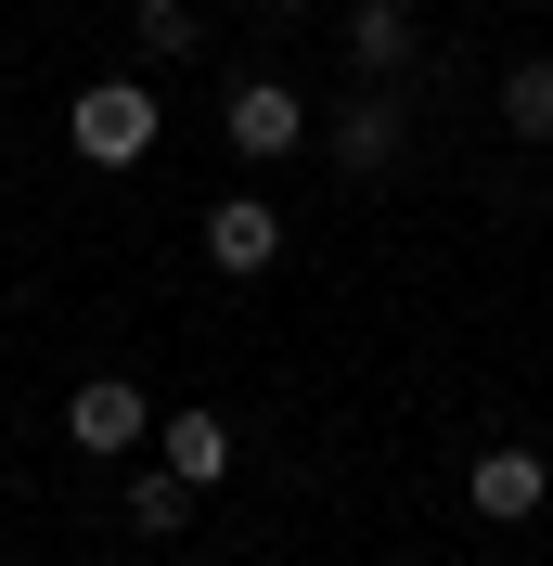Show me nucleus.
<instances>
[{"label": "nucleus", "mask_w": 553, "mask_h": 566, "mask_svg": "<svg viewBox=\"0 0 553 566\" xmlns=\"http://www.w3.org/2000/svg\"><path fill=\"white\" fill-rule=\"evenodd\" d=\"M180 515H194V476L180 463H142L129 476V528H180Z\"/></svg>", "instance_id": "nucleus-10"}, {"label": "nucleus", "mask_w": 553, "mask_h": 566, "mask_svg": "<svg viewBox=\"0 0 553 566\" xmlns=\"http://www.w3.org/2000/svg\"><path fill=\"white\" fill-rule=\"evenodd\" d=\"M463 490H477V515H489V528H528V515L553 502V463L528 451V438H502V451H477V476H463Z\"/></svg>", "instance_id": "nucleus-4"}, {"label": "nucleus", "mask_w": 553, "mask_h": 566, "mask_svg": "<svg viewBox=\"0 0 553 566\" xmlns=\"http://www.w3.org/2000/svg\"><path fill=\"white\" fill-rule=\"evenodd\" d=\"M219 129H232V155H244V168H283V155H310V104H296L283 77H232Z\"/></svg>", "instance_id": "nucleus-2"}, {"label": "nucleus", "mask_w": 553, "mask_h": 566, "mask_svg": "<svg viewBox=\"0 0 553 566\" xmlns=\"http://www.w3.org/2000/svg\"><path fill=\"white\" fill-rule=\"evenodd\" d=\"M207 258H219V271H271V258H283V219H271V193H219V207H207Z\"/></svg>", "instance_id": "nucleus-6"}, {"label": "nucleus", "mask_w": 553, "mask_h": 566, "mask_svg": "<svg viewBox=\"0 0 553 566\" xmlns=\"http://www.w3.org/2000/svg\"><path fill=\"white\" fill-rule=\"evenodd\" d=\"M322 142H335V168H361V180H374L386 155H399V91H386V77H361V91L335 104V129H322Z\"/></svg>", "instance_id": "nucleus-5"}, {"label": "nucleus", "mask_w": 553, "mask_h": 566, "mask_svg": "<svg viewBox=\"0 0 553 566\" xmlns=\"http://www.w3.org/2000/svg\"><path fill=\"white\" fill-rule=\"evenodd\" d=\"M65 438H77V451H91V463H129L142 438H155V399H142L129 374H91V387L65 399Z\"/></svg>", "instance_id": "nucleus-3"}, {"label": "nucleus", "mask_w": 553, "mask_h": 566, "mask_svg": "<svg viewBox=\"0 0 553 566\" xmlns=\"http://www.w3.org/2000/svg\"><path fill=\"white\" fill-rule=\"evenodd\" d=\"M155 438H168V463L194 476V490H219V476H232V424H219V412H168Z\"/></svg>", "instance_id": "nucleus-8"}, {"label": "nucleus", "mask_w": 553, "mask_h": 566, "mask_svg": "<svg viewBox=\"0 0 553 566\" xmlns=\"http://www.w3.org/2000/svg\"><path fill=\"white\" fill-rule=\"evenodd\" d=\"M502 129H515V142H553V52H528V65L502 77Z\"/></svg>", "instance_id": "nucleus-9"}, {"label": "nucleus", "mask_w": 553, "mask_h": 566, "mask_svg": "<svg viewBox=\"0 0 553 566\" xmlns=\"http://www.w3.org/2000/svg\"><path fill=\"white\" fill-rule=\"evenodd\" d=\"M155 129H168V116H155V91H142V77H91V91L65 104V142L91 155V168H142V155H155Z\"/></svg>", "instance_id": "nucleus-1"}, {"label": "nucleus", "mask_w": 553, "mask_h": 566, "mask_svg": "<svg viewBox=\"0 0 553 566\" xmlns=\"http://www.w3.org/2000/svg\"><path fill=\"white\" fill-rule=\"evenodd\" d=\"M347 65H361V77L413 65V0H347Z\"/></svg>", "instance_id": "nucleus-7"}, {"label": "nucleus", "mask_w": 553, "mask_h": 566, "mask_svg": "<svg viewBox=\"0 0 553 566\" xmlns=\"http://www.w3.org/2000/svg\"><path fill=\"white\" fill-rule=\"evenodd\" d=\"M194 39H207L194 0H142V52H194Z\"/></svg>", "instance_id": "nucleus-11"}]
</instances>
